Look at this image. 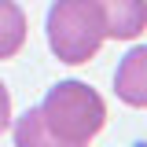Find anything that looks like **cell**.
<instances>
[{"instance_id": "cell-1", "label": "cell", "mask_w": 147, "mask_h": 147, "mask_svg": "<svg viewBox=\"0 0 147 147\" xmlns=\"http://www.w3.org/2000/svg\"><path fill=\"white\" fill-rule=\"evenodd\" d=\"M44 30H48L52 55L66 66H81V63L96 59V52L107 40L96 0H55L48 7Z\"/></svg>"}, {"instance_id": "cell-2", "label": "cell", "mask_w": 147, "mask_h": 147, "mask_svg": "<svg viewBox=\"0 0 147 147\" xmlns=\"http://www.w3.org/2000/svg\"><path fill=\"white\" fill-rule=\"evenodd\" d=\"M40 114L55 136H63L66 144H77V147H88V140L107 125V103L85 81L52 85L40 103Z\"/></svg>"}, {"instance_id": "cell-3", "label": "cell", "mask_w": 147, "mask_h": 147, "mask_svg": "<svg viewBox=\"0 0 147 147\" xmlns=\"http://www.w3.org/2000/svg\"><path fill=\"white\" fill-rule=\"evenodd\" d=\"M96 7L114 40H136L147 30V0H96Z\"/></svg>"}, {"instance_id": "cell-4", "label": "cell", "mask_w": 147, "mask_h": 147, "mask_svg": "<svg viewBox=\"0 0 147 147\" xmlns=\"http://www.w3.org/2000/svg\"><path fill=\"white\" fill-rule=\"evenodd\" d=\"M114 92L125 107L147 110V44L121 55V63L114 70Z\"/></svg>"}, {"instance_id": "cell-5", "label": "cell", "mask_w": 147, "mask_h": 147, "mask_svg": "<svg viewBox=\"0 0 147 147\" xmlns=\"http://www.w3.org/2000/svg\"><path fill=\"white\" fill-rule=\"evenodd\" d=\"M15 147H77V144H66L63 136H55L40 107H30L22 118H15Z\"/></svg>"}, {"instance_id": "cell-6", "label": "cell", "mask_w": 147, "mask_h": 147, "mask_svg": "<svg viewBox=\"0 0 147 147\" xmlns=\"http://www.w3.org/2000/svg\"><path fill=\"white\" fill-rule=\"evenodd\" d=\"M26 44V11L15 0H0V59H15Z\"/></svg>"}, {"instance_id": "cell-7", "label": "cell", "mask_w": 147, "mask_h": 147, "mask_svg": "<svg viewBox=\"0 0 147 147\" xmlns=\"http://www.w3.org/2000/svg\"><path fill=\"white\" fill-rule=\"evenodd\" d=\"M7 125H11V92L0 81V132H7Z\"/></svg>"}]
</instances>
